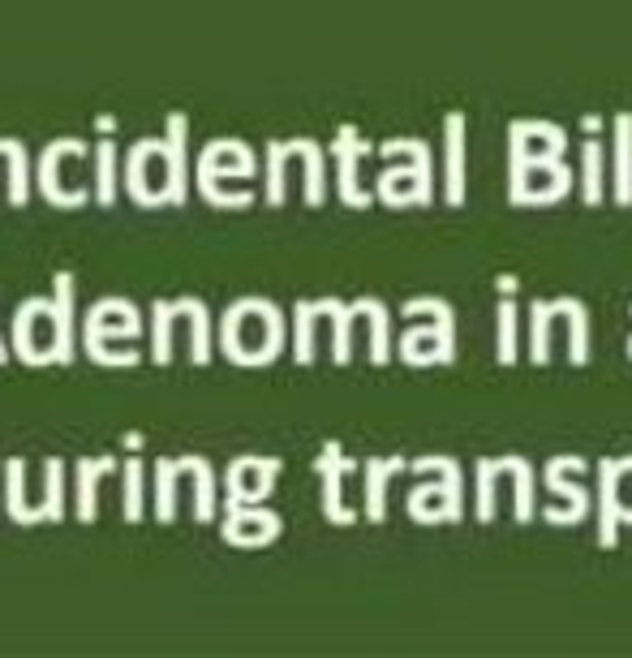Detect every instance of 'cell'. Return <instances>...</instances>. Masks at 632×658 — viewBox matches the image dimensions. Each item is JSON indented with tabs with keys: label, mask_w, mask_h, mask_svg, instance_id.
Segmentation results:
<instances>
[{
	"label": "cell",
	"mask_w": 632,
	"mask_h": 658,
	"mask_svg": "<svg viewBox=\"0 0 632 658\" xmlns=\"http://www.w3.org/2000/svg\"><path fill=\"white\" fill-rule=\"evenodd\" d=\"M237 340L246 349H258L267 340V327H263V319H258V314H246V323H241V332H237Z\"/></svg>",
	"instance_id": "1"
}]
</instances>
